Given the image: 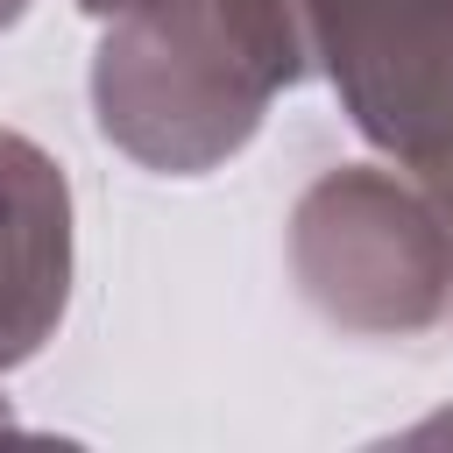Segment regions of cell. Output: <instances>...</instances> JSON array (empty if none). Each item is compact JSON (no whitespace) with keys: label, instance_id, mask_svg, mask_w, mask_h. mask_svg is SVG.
Listing matches in <instances>:
<instances>
[{"label":"cell","instance_id":"cell-1","mask_svg":"<svg viewBox=\"0 0 453 453\" xmlns=\"http://www.w3.org/2000/svg\"><path fill=\"white\" fill-rule=\"evenodd\" d=\"M92 99L99 127L149 170H205L234 156L269 92L304 71L290 0H134L106 14Z\"/></svg>","mask_w":453,"mask_h":453},{"label":"cell","instance_id":"cell-2","mask_svg":"<svg viewBox=\"0 0 453 453\" xmlns=\"http://www.w3.org/2000/svg\"><path fill=\"white\" fill-rule=\"evenodd\" d=\"M354 127L453 219V0H290Z\"/></svg>","mask_w":453,"mask_h":453},{"label":"cell","instance_id":"cell-4","mask_svg":"<svg viewBox=\"0 0 453 453\" xmlns=\"http://www.w3.org/2000/svg\"><path fill=\"white\" fill-rule=\"evenodd\" d=\"M64 276H71L64 170L35 142L0 134V368L21 361L57 326Z\"/></svg>","mask_w":453,"mask_h":453},{"label":"cell","instance_id":"cell-3","mask_svg":"<svg viewBox=\"0 0 453 453\" xmlns=\"http://www.w3.org/2000/svg\"><path fill=\"white\" fill-rule=\"evenodd\" d=\"M297 269L333 319L425 326L446 304V241L432 212L382 177H326L297 205Z\"/></svg>","mask_w":453,"mask_h":453}]
</instances>
